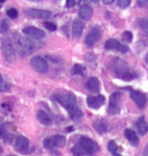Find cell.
<instances>
[{
	"mask_svg": "<svg viewBox=\"0 0 148 156\" xmlns=\"http://www.w3.org/2000/svg\"><path fill=\"white\" fill-rule=\"evenodd\" d=\"M15 43H16L17 50H18V52L21 55H28L31 52H34V44L27 37L20 36V34H16L15 36Z\"/></svg>",
	"mask_w": 148,
	"mask_h": 156,
	"instance_id": "6da1fadb",
	"label": "cell"
},
{
	"mask_svg": "<svg viewBox=\"0 0 148 156\" xmlns=\"http://www.w3.org/2000/svg\"><path fill=\"white\" fill-rule=\"evenodd\" d=\"M53 99L56 100L57 103H60L64 108H66L67 110H68L69 108L76 105V98H75L74 95L71 94V93L56 94V95H54Z\"/></svg>",
	"mask_w": 148,
	"mask_h": 156,
	"instance_id": "7a4b0ae2",
	"label": "cell"
},
{
	"mask_svg": "<svg viewBox=\"0 0 148 156\" xmlns=\"http://www.w3.org/2000/svg\"><path fill=\"white\" fill-rule=\"evenodd\" d=\"M66 144V138L63 135H52L47 138H45L43 145L46 149H54V148L64 147Z\"/></svg>",
	"mask_w": 148,
	"mask_h": 156,
	"instance_id": "3957f363",
	"label": "cell"
},
{
	"mask_svg": "<svg viewBox=\"0 0 148 156\" xmlns=\"http://www.w3.org/2000/svg\"><path fill=\"white\" fill-rule=\"evenodd\" d=\"M78 144L81 146L82 149L86 151L88 155H92L99 151V147H98V145H97V143H95L93 140L87 136L80 137Z\"/></svg>",
	"mask_w": 148,
	"mask_h": 156,
	"instance_id": "277c9868",
	"label": "cell"
},
{
	"mask_svg": "<svg viewBox=\"0 0 148 156\" xmlns=\"http://www.w3.org/2000/svg\"><path fill=\"white\" fill-rule=\"evenodd\" d=\"M1 49H2V53H3V56L6 62H14L15 58H16V51H15V48H14V46H13V44L9 40L4 39L3 41H2Z\"/></svg>",
	"mask_w": 148,
	"mask_h": 156,
	"instance_id": "5b68a950",
	"label": "cell"
},
{
	"mask_svg": "<svg viewBox=\"0 0 148 156\" xmlns=\"http://www.w3.org/2000/svg\"><path fill=\"white\" fill-rule=\"evenodd\" d=\"M31 65L37 72L42 73V74H43V73H46L49 69L47 62L41 56H34L32 57L31 60Z\"/></svg>",
	"mask_w": 148,
	"mask_h": 156,
	"instance_id": "8992f818",
	"label": "cell"
},
{
	"mask_svg": "<svg viewBox=\"0 0 148 156\" xmlns=\"http://www.w3.org/2000/svg\"><path fill=\"white\" fill-rule=\"evenodd\" d=\"M111 68L112 70L116 73V75L122 74L124 72L128 71V67H127L126 62L124 60H122L119 57H116V58H113L111 62Z\"/></svg>",
	"mask_w": 148,
	"mask_h": 156,
	"instance_id": "52a82bcc",
	"label": "cell"
},
{
	"mask_svg": "<svg viewBox=\"0 0 148 156\" xmlns=\"http://www.w3.org/2000/svg\"><path fill=\"white\" fill-rule=\"evenodd\" d=\"M120 98H121V94L120 93H113L110 98V104H109V112L111 115H116L120 112Z\"/></svg>",
	"mask_w": 148,
	"mask_h": 156,
	"instance_id": "ba28073f",
	"label": "cell"
},
{
	"mask_svg": "<svg viewBox=\"0 0 148 156\" xmlns=\"http://www.w3.org/2000/svg\"><path fill=\"white\" fill-rule=\"evenodd\" d=\"M105 49H109V50H117L119 52H122V53H126L128 51V47L126 45H123L121 44L119 41L117 40H114V39H111V40H107L105 42V45H104Z\"/></svg>",
	"mask_w": 148,
	"mask_h": 156,
	"instance_id": "9c48e42d",
	"label": "cell"
},
{
	"mask_svg": "<svg viewBox=\"0 0 148 156\" xmlns=\"http://www.w3.org/2000/svg\"><path fill=\"white\" fill-rule=\"evenodd\" d=\"M130 98L134 100V102L137 104L139 108H143L147 103V97L144 93L140 92V90H132L130 93Z\"/></svg>",
	"mask_w": 148,
	"mask_h": 156,
	"instance_id": "30bf717a",
	"label": "cell"
},
{
	"mask_svg": "<svg viewBox=\"0 0 148 156\" xmlns=\"http://www.w3.org/2000/svg\"><path fill=\"white\" fill-rule=\"evenodd\" d=\"M29 147V142L23 135H18L14 140V148L19 152H26Z\"/></svg>",
	"mask_w": 148,
	"mask_h": 156,
	"instance_id": "8fae6325",
	"label": "cell"
},
{
	"mask_svg": "<svg viewBox=\"0 0 148 156\" xmlns=\"http://www.w3.org/2000/svg\"><path fill=\"white\" fill-rule=\"evenodd\" d=\"M26 15L34 19H46L51 16V12L49 11H45V9H29L26 11Z\"/></svg>",
	"mask_w": 148,
	"mask_h": 156,
	"instance_id": "7c38bea8",
	"label": "cell"
},
{
	"mask_svg": "<svg viewBox=\"0 0 148 156\" xmlns=\"http://www.w3.org/2000/svg\"><path fill=\"white\" fill-rule=\"evenodd\" d=\"M100 37H101V32H100V30L97 28V27H95V28H93L91 31L88 34L85 42H86V44L88 46H93V45H95L99 41Z\"/></svg>",
	"mask_w": 148,
	"mask_h": 156,
	"instance_id": "4fadbf2b",
	"label": "cell"
},
{
	"mask_svg": "<svg viewBox=\"0 0 148 156\" xmlns=\"http://www.w3.org/2000/svg\"><path fill=\"white\" fill-rule=\"evenodd\" d=\"M23 34H26L28 37H31L34 39H43L45 37V32L43 30L37 28V27H34V26H27L25 27L23 29Z\"/></svg>",
	"mask_w": 148,
	"mask_h": 156,
	"instance_id": "5bb4252c",
	"label": "cell"
},
{
	"mask_svg": "<svg viewBox=\"0 0 148 156\" xmlns=\"http://www.w3.org/2000/svg\"><path fill=\"white\" fill-rule=\"evenodd\" d=\"M105 101V98L102 95H98V96H90L87 98L88 106L90 108H99L100 106L103 105Z\"/></svg>",
	"mask_w": 148,
	"mask_h": 156,
	"instance_id": "9a60e30c",
	"label": "cell"
},
{
	"mask_svg": "<svg viewBox=\"0 0 148 156\" xmlns=\"http://www.w3.org/2000/svg\"><path fill=\"white\" fill-rule=\"evenodd\" d=\"M9 124L7 123H3L0 126V137L5 143H11L13 140V134L9 131Z\"/></svg>",
	"mask_w": 148,
	"mask_h": 156,
	"instance_id": "2e32d148",
	"label": "cell"
},
{
	"mask_svg": "<svg viewBox=\"0 0 148 156\" xmlns=\"http://www.w3.org/2000/svg\"><path fill=\"white\" fill-rule=\"evenodd\" d=\"M78 16L81 20H90L93 16V9L89 4H85L79 9Z\"/></svg>",
	"mask_w": 148,
	"mask_h": 156,
	"instance_id": "e0dca14e",
	"label": "cell"
},
{
	"mask_svg": "<svg viewBox=\"0 0 148 156\" xmlns=\"http://www.w3.org/2000/svg\"><path fill=\"white\" fill-rule=\"evenodd\" d=\"M37 119L41 124L45 125V126H49L52 123V120H51V118H50V115L42 109H40L39 112H37Z\"/></svg>",
	"mask_w": 148,
	"mask_h": 156,
	"instance_id": "ac0fdd59",
	"label": "cell"
},
{
	"mask_svg": "<svg viewBox=\"0 0 148 156\" xmlns=\"http://www.w3.org/2000/svg\"><path fill=\"white\" fill-rule=\"evenodd\" d=\"M87 87L89 90H91L92 93H98L100 90V83L97 77H91L89 78V80L87 81Z\"/></svg>",
	"mask_w": 148,
	"mask_h": 156,
	"instance_id": "d6986e66",
	"label": "cell"
},
{
	"mask_svg": "<svg viewBox=\"0 0 148 156\" xmlns=\"http://www.w3.org/2000/svg\"><path fill=\"white\" fill-rule=\"evenodd\" d=\"M85 29V24L81 20H75L73 26H72V34L75 37H79L82 34Z\"/></svg>",
	"mask_w": 148,
	"mask_h": 156,
	"instance_id": "ffe728a7",
	"label": "cell"
},
{
	"mask_svg": "<svg viewBox=\"0 0 148 156\" xmlns=\"http://www.w3.org/2000/svg\"><path fill=\"white\" fill-rule=\"evenodd\" d=\"M124 134H125V137L127 138V140L132 144V146H138L139 145V137H138L137 133L134 131L132 129H127L124 130Z\"/></svg>",
	"mask_w": 148,
	"mask_h": 156,
	"instance_id": "44dd1931",
	"label": "cell"
},
{
	"mask_svg": "<svg viewBox=\"0 0 148 156\" xmlns=\"http://www.w3.org/2000/svg\"><path fill=\"white\" fill-rule=\"evenodd\" d=\"M136 126L138 128V131L141 135H145L148 131V125L146 123V121H145V118L144 117H141L139 118L136 123Z\"/></svg>",
	"mask_w": 148,
	"mask_h": 156,
	"instance_id": "7402d4cb",
	"label": "cell"
},
{
	"mask_svg": "<svg viewBox=\"0 0 148 156\" xmlns=\"http://www.w3.org/2000/svg\"><path fill=\"white\" fill-rule=\"evenodd\" d=\"M93 127H94V129L96 130L98 133H105L107 131L106 123L103 122V121H101V120L95 121V122L93 123Z\"/></svg>",
	"mask_w": 148,
	"mask_h": 156,
	"instance_id": "603a6c76",
	"label": "cell"
},
{
	"mask_svg": "<svg viewBox=\"0 0 148 156\" xmlns=\"http://www.w3.org/2000/svg\"><path fill=\"white\" fill-rule=\"evenodd\" d=\"M68 114H69V117L71 118L72 120H79L80 118L82 117V112H81V110L79 109L78 107L75 105V106L73 107H71V108H69L68 109Z\"/></svg>",
	"mask_w": 148,
	"mask_h": 156,
	"instance_id": "cb8c5ba5",
	"label": "cell"
},
{
	"mask_svg": "<svg viewBox=\"0 0 148 156\" xmlns=\"http://www.w3.org/2000/svg\"><path fill=\"white\" fill-rule=\"evenodd\" d=\"M72 74L74 75H85L86 74V68L81 65L75 64L73 67H72Z\"/></svg>",
	"mask_w": 148,
	"mask_h": 156,
	"instance_id": "d4e9b609",
	"label": "cell"
},
{
	"mask_svg": "<svg viewBox=\"0 0 148 156\" xmlns=\"http://www.w3.org/2000/svg\"><path fill=\"white\" fill-rule=\"evenodd\" d=\"M72 151V154L73 156H84V155H88L87 152L82 149V147L79 144H77L76 146H74L73 148L71 149Z\"/></svg>",
	"mask_w": 148,
	"mask_h": 156,
	"instance_id": "484cf974",
	"label": "cell"
},
{
	"mask_svg": "<svg viewBox=\"0 0 148 156\" xmlns=\"http://www.w3.org/2000/svg\"><path fill=\"white\" fill-rule=\"evenodd\" d=\"M117 76L119 77L120 79H122V80H125V81H129V80L134 79V78L136 77V75H135L134 73H132V72L127 71V72L122 73V74L117 75Z\"/></svg>",
	"mask_w": 148,
	"mask_h": 156,
	"instance_id": "4316f807",
	"label": "cell"
},
{
	"mask_svg": "<svg viewBox=\"0 0 148 156\" xmlns=\"http://www.w3.org/2000/svg\"><path fill=\"white\" fill-rule=\"evenodd\" d=\"M138 24H139L140 28H141L145 34H148V20L144 19V18H141V19L138 20Z\"/></svg>",
	"mask_w": 148,
	"mask_h": 156,
	"instance_id": "83f0119b",
	"label": "cell"
},
{
	"mask_svg": "<svg viewBox=\"0 0 148 156\" xmlns=\"http://www.w3.org/2000/svg\"><path fill=\"white\" fill-rule=\"evenodd\" d=\"M107 148H109V151L112 153V154L118 152V146L115 140H110L109 144H107Z\"/></svg>",
	"mask_w": 148,
	"mask_h": 156,
	"instance_id": "f1b7e54d",
	"label": "cell"
},
{
	"mask_svg": "<svg viewBox=\"0 0 148 156\" xmlns=\"http://www.w3.org/2000/svg\"><path fill=\"white\" fill-rule=\"evenodd\" d=\"M11 83L7 81H4V80H2V81H0V93H3V92H7V90H11Z\"/></svg>",
	"mask_w": 148,
	"mask_h": 156,
	"instance_id": "f546056e",
	"label": "cell"
},
{
	"mask_svg": "<svg viewBox=\"0 0 148 156\" xmlns=\"http://www.w3.org/2000/svg\"><path fill=\"white\" fill-rule=\"evenodd\" d=\"M6 15L11 19H16L18 17V11L16 9H14V7H12V9H9L6 11Z\"/></svg>",
	"mask_w": 148,
	"mask_h": 156,
	"instance_id": "4dcf8cb0",
	"label": "cell"
},
{
	"mask_svg": "<svg viewBox=\"0 0 148 156\" xmlns=\"http://www.w3.org/2000/svg\"><path fill=\"white\" fill-rule=\"evenodd\" d=\"M7 30H9V23H7V21H5V20H2L0 22V32L1 34H5Z\"/></svg>",
	"mask_w": 148,
	"mask_h": 156,
	"instance_id": "1f68e13d",
	"label": "cell"
},
{
	"mask_svg": "<svg viewBox=\"0 0 148 156\" xmlns=\"http://www.w3.org/2000/svg\"><path fill=\"white\" fill-rule=\"evenodd\" d=\"M130 0H117V5L120 9H126L127 6H129Z\"/></svg>",
	"mask_w": 148,
	"mask_h": 156,
	"instance_id": "d6a6232c",
	"label": "cell"
},
{
	"mask_svg": "<svg viewBox=\"0 0 148 156\" xmlns=\"http://www.w3.org/2000/svg\"><path fill=\"white\" fill-rule=\"evenodd\" d=\"M122 39L124 40L125 42H132V32H130V31H124L123 34H122Z\"/></svg>",
	"mask_w": 148,
	"mask_h": 156,
	"instance_id": "836d02e7",
	"label": "cell"
},
{
	"mask_svg": "<svg viewBox=\"0 0 148 156\" xmlns=\"http://www.w3.org/2000/svg\"><path fill=\"white\" fill-rule=\"evenodd\" d=\"M44 26L46 27L49 31H56V24L51 23V22H44Z\"/></svg>",
	"mask_w": 148,
	"mask_h": 156,
	"instance_id": "e575fe53",
	"label": "cell"
},
{
	"mask_svg": "<svg viewBox=\"0 0 148 156\" xmlns=\"http://www.w3.org/2000/svg\"><path fill=\"white\" fill-rule=\"evenodd\" d=\"M138 4L142 7H148V0H139Z\"/></svg>",
	"mask_w": 148,
	"mask_h": 156,
	"instance_id": "d590c367",
	"label": "cell"
},
{
	"mask_svg": "<svg viewBox=\"0 0 148 156\" xmlns=\"http://www.w3.org/2000/svg\"><path fill=\"white\" fill-rule=\"evenodd\" d=\"M75 4H76L75 0H67L66 1V6L67 7H73Z\"/></svg>",
	"mask_w": 148,
	"mask_h": 156,
	"instance_id": "8d00e7d4",
	"label": "cell"
},
{
	"mask_svg": "<svg viewBox=\"0 0 148 156\" xmlns=\"http://www.w3.org/2000/svg\"><path fill=\"white\" fill-rule=\"evenodd\" d=\"M142 156H148V144L146 145V147L144 148V151H143Z\"/></svg>",
	"mask_w": 148,
	"mask_h": 156,
	"instance_id": "74e56055",
	"label": "cell"
},
{
	"mask_svg": "<svg viewBox=\"0 0 148 156\" xmlns=\"http://www.w3.org/2000/svg\"><path fill=\"white\" fill-rule=\"evenodd\" d=\"M113 1H114V0H102V2H103L104 4H111Z\"/></svg>",
	"mask_w": 148,
	"mask_h": 156,
	"instance_id": "f35d334b",
	"label": "cell"
},
{
	"mask_svg": "<svg viewBox=\"0 0 148 156\" xmlns=\"http://www.w3.org/2000/svg\"><path fill=\"white\" fill-rule=\"evenodd\" d=\"M28 1H32V2H40V1H43V0H28Z\"/></svg>",
	"mask_w": 148,
	"mask_h": 156,
	"instance_id": "ab89813d",
	"label": "cell"
},
{
	"mask_svg": "<svg viewBox=\"0 0 148 156\" xmlns=\"http://www.w3.org/2000/svg\"><path fill=\"white\" fill-rule=\"evenodd\" d=\"M112 155H113V156H121L118 152H117V153H114V154H112Z\"/></svg>",
	"mask_w": 148,
	"mask_h": 156,
	"instance_id": "60d3db41",
	"label": "cell"
},
{
	"mask_svg": "<svg viewBox=\"0 0 148 156\" xmlns=\"http://www.w3.org/2000/svg\"><path fill=\"white\" fill-rule=\"evenodd\" d=\"M2 152H3V149H2V147L0 146V155L2 154Z\"/></svg>",
	"mask_w": 148,
	"mask_h": 156,
	"instance_id": "b9f144b4",
	"label": "cell"
},
{
	"mask_svg": "<svg viewBox=\"0 0 148 156\" xmlns=\"http://www.w3.org/2000/svg\"><path fill=\"white\" fill-rule=\"evenodd\" d=\"M145 60H146V62L148 64V53L146 54V56H145Z\"/></svg>",
	"mask_w": 148,
	"mask_h": 156,
	"instance_id": "7bdbcfd3",
	"label": "cell"
},
{
	"mask_svg": "<svg viewBox=\"0 0 148 156\" xmlns=\"http://www.w3.org/2000/svg\"><path fill=\"white\" fill-rule=\"evenodd\" d=\"M2 80H3V78H2L1 74H0V81H2Z\"/></svg>",
	"mask_w": 148,
	"mask_h": 156,
	"instance_id": "ee69618b",
	"label": "cell"
},
{
	"mask_svg": "<svg viewBox=\"0 0 148 156\" xmlns=\"http://www.w3.org/2000/svg\"><path fill=\"white\" fill-rule=\"evenodd\" d=\"M87 2H92V1H94V0H86Z\"/></svg>",
	"mask_w": 148,
	"mask_h": 156,
	"instance_id": "f6af8a7d",
	"label": "cell"
},
{
	"mask_svg": "<svg viewBox=\"0 0 148 156\" xmlns=\"http://www.w3.org/2000/svg\"><path fill=\"white\" fill-rule=\"evenodd\" d=\"M4 1H5V0H0V3H3Z\"/></svg>",
	"mask_w": 148,
	"mask_h": 156,
	"instance_id": "bcb514c9",
	"label": "cell"
},
{
	"mask_svg": "<svg viewBox=\"0 0 148 156\" xmlns=\"http://www.w3.org/2000/svg\"><path fill=\"white\" fill-rule=\"evenodd\" d=\"M9 156H16V155H9Z\"/></svg>",
	"mask_w": 148,
	"mask_h": 156,
	"instance_id": "7dc6e473",
	"label": "cell"
}]
</instances>
